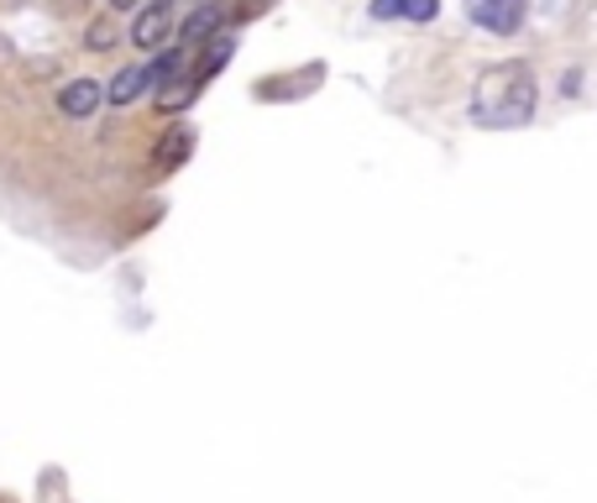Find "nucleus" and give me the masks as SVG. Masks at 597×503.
Masks as SVG:
<instances>
[{"instance_id":"f257e3e1","label":"nucleus","mask_w":597,"mask_h":503,"mask_svg":"<svg viewBox=\"0 0 597 503\" xmlns=\"http://www.w3.org/2000/svg\"><path fill=\"white\" fill-rule=\"evenodd\" d=\"M535 100H540V90H535L529 64H493L472 90V121L487 132H514V126H529Z\"/></svg>"},{"instance_id":"f03ea898","label":"nucleus","mask_w":597,"mask_h":503,"mask_svg":"<svg viewBox=\"0 0 597 503\" xmlns=\"http://www.w3.org/2000/svg\"><path fill=\"white\" fill-rule=\"evenodd\" d=\"M461 5H467L472 22L498 32V37H514L525 26V0H461Z\"/></svg>"},{"instance_id":"7ed1b4c3","label":"nucleus","mask_w":597,"mask_h":503,"mask_svg":"<svg viewBox=\"0 0 597 503\" xmlns=\"http://www.w3.org/2000/svg\"><path fill=\"white\" fill-rule=\"evenodd\" d=\"M100 100H105V84H100V79H69L64 95H58V105H64V116L90 121L100 111Z\"/></svg>"},{"instance_id":"20e7f679","label":"nucleus","mask_w":597,"mask_h":503,"mask_svg":"<svg viewBox=\"0 0 597 503\" xmlns=\"http://www.w3.org/2000/svg\"><path fill=\"white\" fill-rule=\"evenodd\" d=\"M168 22H173V5H168V0H152L147 11H137V22H131V43H137V48H158L168 37Z\"/></svg>"},{"instance_id":"39448f33","label":"nucleus","mask_w":597,"mask_h":503,"mask_svg":"<svg viewBox=\"0 0 597 503\" xmlns=\"http://www.w3.org/2000/svg\"><path fill=\"white\" fill-rule=\"evenodd\" d=\"M190 152H194V126L179 121V126H168L163 132V142H158V152H152V168H158V173H173Z\"/></svg>"},{"instance_id":"423d86ee","label":"nucleus","mask_w":597,"mask_h":503,"mask_svg":"<svg viewBox=\"0 0 597 503\" xmlns=\"http://www.w3.org/2000/svg\"><path fill=\"white\" fill-rule=\"evenodd\" d=\"M372 16L378 22H435L440 0H372Z\"/></svg>"},{"instance_id":"0eeeda50","label":"nucleus","mask_w":597,"mask_h":503,"mask_svg":"<svg viewBox=\"0 0 597 503\" xmlns=\"http://www.w3.org/2000/svg\"><path fill=\"white\" fill-rule=\"evenodd\" d=\"M147 90H152V73H147V64H126V69L105 84V100L111 105H131V100H142Z\"/></svg>"},{"instance_id":"6e6552de","label":"nucleus","mask_w":597,"mask_h":503,"mask_svg":"<svg viewBox=\"0 0 597 503\" xmlns=\"http://www.w3.org/2000/svg\"><path fill=\"white\" fill-rule=\"evenodd\" d=\"M231 58H237V37H231V32H216V37H210V48H205V64L194 69V84H205V79H216V73L226 69Z\"/></svg>"},{"instance_id":"1a4fd4ad","label":"nucleus","mask_w":597,"mask_h":503,"mask_svg":"<svg viewBox=\"0 0 597 503\" xmlns=\"http://www.w3.org/2000/svg\"><path fill=\"white\" fill-rule=\"evenodd\" d=\"M220 26V0H205V5H199V11H194L190 22L179 26V43H184V48H190V43H199V37H210V32H216Z\"/></svg>"},{"instance_id":"9d476101","label":"nucleus","mask_w":597,"mask_h":503,"mask_svg":"<svg viewBox=\"0 0 597 503\" xmlns=\"http://www.w3.org/2000/svg\"><path fill=\"white\" fill-rule=\"evenodd\" d=\"M179 69H184V48H179V43H173V48H168L158 64H147L152 84H168V79H179Z\"/></svg>"},{"instance_id":"9b49d317","label":"nucleus","mask_w":597,"mask_h":503,"mask_svg":"<svg viewBox=\"0 0 597 503\" xmlns=\"http://www.w3.org/2000/svg\"><path fill=\"white\" fill-rule=\"evenodd\" d=\"M84 48H116V43H111V26H105V22L90 26V43H84Z\"/></svg>"},{"instance_id":"f8f14e48","label":"nucleus","mask_w":597,"mask_h":503,"mask_svg":"<svg viewBox=\"0 0 597 503\" xmlns=\"http://www.w3.org/2000/svg\"><path fill=\"white\" fill-rule=\"evenodd\" d=\"M111 5H116V11H137V0H111Z\"/></svg>"}]
</instances>
